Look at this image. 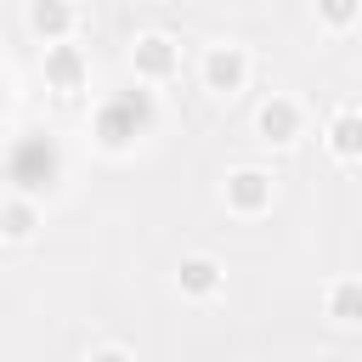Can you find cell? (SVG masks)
<instances>
[{
  "label": "cell",
  "instance_id": "6da1fadb",
  "mask_svg": "<svg viewBox=\"0 0 362 362\" xmlns=\"http://www.w3.org/2000/svg\"><path fill=\"white\" fill-rule=\"evenodd\" d=\"M147 130H153V96H147V90H113V96H102L96 113H90V136H96L107 153L136 147Z\"/></svg>",
  "mask_w": 362,
  "mask_h": 362
},
{
  "label": "cell",
  "instance_id": "7a4b0ae2",
  "mask_svg": "<svg viewBox=\"0 0 362 362\" xmlns=\"http://www.w3.org/2000/svg\"><path fill=\"white\" fill-rule=\"evenodd\" d=\"M249 79H255L249 45H238V40L204 45V57H198V85H204L209 96H238V90H249Z\"/></svg>",
  "mask_w": 362,
  "mask_h": 362
},
{
  "label": "cell",
  "instance_id": "3957f363",
  "mask_svg": "<svg viewBox=\"0 0 362 362\" xmlns=\"http://www.w3.org/2000/svg\"><path fill=\"white\" fill-rule=\"evenodd\" d=\"M221 204H226V215H238V221H260V215L277 204V175H272L266 164H238V170H226V181H221Z\"/></svg>",
  "mask_w": 362,
  "mask_h": 362
},
{
  "label": "cell",
  "instance_id": "277c9868",
  "mask_svg": "<svg viewBox=\"0 0 362 362\" xmlns=\"http://www.w3.org/2000/svg\"><path fill=\"white\" fill-rule=\"evenodd\" d=\"M6 175L17 181V192H40V187H51L57 175H62V153H57V141L51 136H23L17 147H11V158H6Z\"/></svg>",
  "mask_w": 362,
  "mask_h": 362
},
{
  "label": "cell",
  "instance_id": "5b68a950",
  "mask_svg": "<svg viewBox=\"0 0 362 362\" xmlns=\"http://www.w3.org/2000/svg\"><path fill=\"white\" fill-rule=\"evenodd\" d=\"M130 74H136L141 85H170V79L181 74V40L164 34V28L136 34V40H130Z\"/></svg>",
  "mask_w": 362,
  "mask_h": 362
},
{
  "label": "cell",
  "instance_id": "8992f818",
  "mask_svg": "<svg viewBox=\"0 0 362 362\" xmlns=\"http://www.w3.org/2000/svg\"><path fill=\"white\" fill-rule=\"evenodd\" d=\"M255 136H260L266 147H294V141L305 136V102L272 90V96L255 107Z\"/></svg>",
  "mask_w": 362,
  "mask_h": 362
},
{
  "label": "cell",
  "instance_id": "52a82bcc",
  "mask_svg": "<svg viewBox=\"0 0 362 362\" xmlns=\"http://www.w3.org/2000/svg\"><path fill=\"white\" fill-rule=\"evenodd\" d=\"M221 288H226V266H221L215 255H204V249L181 255V266H175V294H181V300L209 305V300H221Z\"/></svg>",
  "mask_w": 362,
  "mask_h": 362
},
{
  "label": "cell",
  "instance_id": "ba28073f",
  "mask_svg": "<svg viewBox=\"0 0 362 362\" xmlns=\"http://www.w3.org/2000/svg\"><path fill=\"white\" fill-rule=\"evenodd\" d=\"M45 85H51V90H62V96L85 90V85H90V57H85L74 40L45 45Z\"/></svg>",
  "mask_w": 362,
  "mask_h": 362
},
{
  "label": "cell",
  "instance_id": "9c48e42d",
  "mask_svg": "<svg viewBox=\"0 0 362 362\" xmlns=\"http://www.w3.org/2000/svg\"><path fill=\"white\" fill-rule=\"evenodd\" d=\"M28 34L40 45H62L79 34V6L74 0H34L28 6Z\"/></svg>",
  "mask_w": 362,
  "mask_h": 362
},
{
  "label": "cell",
  "instance_id": "30bf717a",
  "mask_svg": "<svg viewBox=\"0 0 362 362\" xmlns=\"http://www.w3.org/2000/svg\"><path fill=\"white\" fill-rule=\"evenodd\" d=\"M322 141H328V153H334L339 164H356V153H362V113H356V102H339V107L328 113Z\"/></svg>",
  "mask_w": 362,
  "mask_h": 362
},
{
  "label": "cell",
  "instance_id": "8fae6325",
  "mask_svg": "<svg viewBox=\"0 0 362 362\" xmlns=\"http://www.w3.org/2000/svg\"><path fill=\"white\" fill-rule=\"evenodd\" d=\"M34 232H40V204H34L28 192L0 198V238H6V243H28Z\"/></svg>",
  "mask_w": 362,
  "mask_h": 362
},
{
  "label": "cell",
  "instance_id": "7c38bea8",
  "mask_svg": "<svg viewBox=\"0 0 362 362\" xmlns=\"http://www.w3.org/2000/svg\"><path fill=\"white\" fill-rule=\"evenodd\" d=\"M322 305H328V317H334L339 328H356V322H362V283H356V277H334V283L322 288Z\"/></svg>",
  "mask_w": 362,
  "mask_h": 362
},
{
  "label": "cell",
  "instance_id": "4fadbf2b",
  "mask_svg": "<svg viewBox=\"0 0 362 362\" xmlns=\"http://www.w3.org/2000/svg\"><path fill=\"white\" fill-rule=\"evenodd\" d=\"M317 17H322L334 34H345V28L356 23V0H317Z\"/></svg>",
  "mask_w": 362,
  "mask_h": 362
},
{
  "label": "cell",
  "instance_id": "5bb4252c",
  "mask_svg": "<svg viewBox=\"0 0 362 362\" xmlns=\"http://www.w3.org/2000/svg\"><path fill=\"white\" fill-rule=\"evenodd\" d=\"M85 362H136V351H124V345H96Z\"/></svg>",
  "mask_w": 362,
  "mask_h": 362
}]
</instances>
